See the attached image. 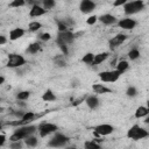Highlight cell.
<instances>
[{
    "instance_id": "1",
    "label": "cell",
    "mask_w": 149,
    "mask_h": 149,
    "mask_svg": "<svg viewBox=\"0 0 149 149\" xmlns=\"http://www.w3.org/2000/svg\"><path fill=\"white\" fill-rule=\"evenodd\" d=\"M35 132H37V127L34 126V125H27V126L20 127V128H17V129L10 135L9 141H10V142H17V141L24 140L26 137L33 135Z\"/></svg>"
},
{
    "instance_id": "2",
    "label": "cell",
    "mask_w": 149,
    "mask_h": 149,
    "mask_svg": "<svg viewBox=\"0 0 149 149\" xmlns=\"http://www.w3.org/2000/svg\"><path fill=\"white\" fill-rule=\"evenodd\" d=\"M148 135H149V132H148L147 129L140 127L139 125L132 126V127L128 129V132H127V137H129V139H132V140H135V141L142 140V139L147 137Z\"/></svg>"
},
{
    "instance_id": "3",
    "label": "cell",
    "mask_w": 149,
    "mask_h": 149,
    "mask_svg": "<svg viewBox=\"0 0 149 149\" xmlns=\"http://www.w3.org/2000/svg\"><path fill=\"white\" fill-rule=\"evenodd\" d=\"M144 9V2L142 0L136 1H127L123 5V12L127 15H133L135 13H139Z\"/></svg>"
},
{
    "instance_id": "4",
    "label": "cell",
    "mask_w": 149,
    "mask_h": 149,
    "mask_svg": "<svg viewBox=\"0 0 149 149\" xmlns=\"http://www.w3.org/2000/svg\"><path fill=\"white\" fill-rule=\"evenodd\" d=\"M26 58L22 55L19 54H9L7 57V62H6V66L10 68V69H19L21 66H23L26 64Z\"/></svg>"
},
{
    "instance_id": "5",
    "label": "cell",
    "mask_w": 149,
    "mask_h": 149,
    "mask_svg": "<svg viewBox=\"0 0 149 149\" xmlns=\"http://www.w3.org/2000/svg\"><path fill=\"white\" fill-rule=\"evenodd\" d=\"M121 77V73L116 70L112 71H102L99 73V78L104 83H115L119 78Z\"/></svg>"
},
{
    "instance_id": "6",
    "label": "cell",
    "mask_w": 149,
    "mask_h": 149,
    "mask_svg": "<svg viewBox=\"0 0 149 149\" xmlns=\"http://www.w3.org/2000/svg\"><path fill=\"white\" fill-rule=\"evenodd\" d=\"M57 129H58L57 125L50 123V122H43V123H41L37 127V132H38V134H40L41 137H45V136L55 133Z\"/></svg>"
},
{
    "instance_id": "7",
    "label": "cell",
    "mask_w": 149,
    "mask_h": 149,
    "mask_svg": "<svg viewBox=\"0 0 149 149\" xmlns=\"http://www.w3.org/2000/svg\"><path fill=\"white\" fill-rule=\"evenodd\" d=\"M69 140H70V139H69L66 135H64V134H62V133H56V135H55L51 140H49L48 146L51 147V148L63 147V146H65V144L69 142Z\"/></svg>"
},
{
    "instance_id": "8",
    "label": "cell",
    "mask_w": 149,
    "mask_h": 149,
    "mask_svg": "<svg viewBox=\"0 0 149 149\" xmlns=\"http://www.w3.org/2000/svg\"><path fill=\"white\" fill-rule=\"evenodd\" d=\"M74 37H76V36H74L73 33H71L70 30L64 31V33H58L57 38H56V43H57L58 45H63V44L68 45V44H70V43L73 42Z\"/></svg>"
},
{
    "instance_id": "9",
    "label": "cell",
    "mask_w": 149,
    "mask_h": 149,
    "mask_svg": "<svg viewBox=\"0 0 149 149\" xmlns=\"http://www.w3.org/2000/svg\"><path fill=\"white\" fill-rule=\"evenodd\" d=\"M114 132V127L109 123H101L94 127V133L100 136H107Z\"/></svg>"
},
{
    "instance_id": "10",
    "label": "cell",
    "mask_w": 149,
    "mask_h": 149,
    "mask_svg": "<svg viewBox=\"0 0 149 149\" xmlns=\"http://www.w3.org/2000/svg\"><path fill=\"white\" fill-rule=\"evenodd\" d=\"M118 24L120 28L125 29V30H132L136 27L137 22L134 20V19H130V17H125V19H121L120 21H118Z\"/></svg>"
},
{
    "instance_id": "11",
    "label": "cell",
    "mask_w": 149,
    "mask_h": 149,
    "mask_svg": "<svg viewBox=\"0 0 149 149\" xmlns=\"http://www.w3.org/2000/svg\"><path fill=\"white\" fill-rule=\"evenodd\" d=\"M95 6H97L95 2H93L91 0H83L79 3V9H80L81 13L88 14V13H91V12H93L95 9Z\"/></svg>"
},
{
    "instance_id": "12",
    "label": "cell",
    "mask_w": 149,
    "mask_h": 149,
    "mask_svg": "<svg viewBox=\"0 0 149 149\" xmlns=\"http://www.w3.org/2000/svg\"><path fill=\"white\" fill-rule=\"evenodd\" d=\"M126 40H127V35H125V34H116L114 37H112L109 40L108 45H109L111 49H115L116 47L121 45Z\"/></svg>"
},
{
    "instance_id": "13",
    "label": "cell",
    "mask_w": 149,
    "mask_h": 149,
    "mask_svg": "<svg viewBox=\"0 0 149 149\" xmlns=\"http://www.w3.org/2000/svg\"><path fill=\"white\" fill-rule=\"evenodd\" d=\"M45 13H47V10H45L42 6H40L38 3L33 5V7H31L30 10H29V15H30L31 17H38V16L44 15Z\"/></svg>"
},
{
    "instance_id": "14",
    "label": "cell",
    "mask_w": 149,
    "mask_h": 149,
    "mask_svg": "<svg viewBox=\"0 0 149 149\" xmlns=\"http://www.w3.org/2000/svg\"><path fill=\"white\" fill-rule=\"evenodd\" d=\"M24 29L23 28H14L9 31V40L10 41H16L19 38H21L24 35Z\"/></svg>"
},
{
    "instance_id": "15",
    "label": "cell",
    "mask_w": 149,
    "mask_h": 149,
    "mask_svg": "<svg viewBox=\"0 0 149 149\" xmlns=\"http://www.w3.org/2000/svg\"><path fill=\"white\" fill-rule=\"evenodd\" d=\"M85 102H86V105L88 106V108H91V109L98 108V106H99V104H100V101H99V99H98L97 95H88V97L86 98Z\"/></svg>"
},
{
    "instance_id": "16",
    "label": "cell",
    "mask_w": 149,
    "mask_h": 149,
    "mask_svg": "<svg viewBox=\"0 0 149 149\" xmlns=\"http://www.w3.org/2000/svg\"><path fill=\"white\" fill-rule=\"evenodd\" d=\"M109 54L108 52H100V54H97L94 55V58H93V62H92V65H99L101 64L102 62H105L107 58H108Z\"/></svg>"
},
{
    "instance_id": "17",
    "label": "cell",
    "mask_w": 149,
    "mask_h": 149,
    "mask_svg": "<svg viewBox=\"0 0 149 149\" xmlns=\"http://www.w3.org/2000/svg\"><path fill=\"white\" fill-rule=\"evenodd\" d=\"M92 90H93L95 93H98V94H105V93H111V92H112L111 88L106 87V86L102 85V84H93V85H92Z\"/></svg>"
},
{
    "instance_id": "18",
    "label": "cell",
    "mask_w": 149,
    "mask_h": 149,
    "mask_svg": "<svg viewBox=\"0 0 149 149\" xmlns=\"http://www.w3.org/2000/svg\"><path fill=\"white\" fill-rule=\"evenodd\" d=\"M98 20H100L104 24H107V26L108 24H114L116 22V17L114 15H112V14H104Z\"/></svg>"
},
{
    "instance_id": "19",
    "label": "cell",
    "mask_w": 149,
    "mask_h": 149,
    "mask_svg": "<svg viewBox=\"0 0 149 149\" xmlns=\"http://www.w3.org/2000/svg\"><path fill=\"white\" fill-rule=\"evenodd\" d=\"M148 114H149V109L146 106H140L135 111V118L136 119H141V118L148 116Z\"/></svg>"
},
{
    "instance_id": "20",
    "label": "cell",
    "mask_w": 149,
    "mask_h": 149,
    "mask_svg": "<svg viewBox=\"0 0 149 149\" xmlns=\"http://www.w3.org/2000/svg\"><path fill=\"white\" fill-rule=\"evenodd\" d=\"M42 100L43 101H55L56 100V94L52 92V90L48 88L45 92L42 94Z\"/></svg>"
},
{
    "instance_id": "21",
    "label": "cell",
    "mask_w": 149,
    "mask_h": 149,
    "mask_svg": "<svg viewBox=\"0 0 149 149\" xmlns=\"http://www.w3.org/2000/svg\"><path fill=\"white\" fill-rule=\"evenodd\" d=\"M128 68H129V63H128L127 61H120V62L116 64V71H119L121 74H122L125 71H127Z\"/></svg>"
},
{
    "instance_id": "22",
    "label": "cell",
    "mask_w": 149,
    "mask_h": 149,
    "mask_svg": "<svg viewBox=\"0 0 149 149\" xmlns=\"http://www.w3.org/2000/svg\"><path fill=\"white\" fill-rule=\"evenodd\" d=\"M54 62H55V64H56L57 66H59V68L66 66V59H65L64 55H58V56H56V57L54 58Z\"/></svg>"
},
{
    "instance_id": "23",
    "label": "cell",
    "mask_w": 149,
    "mask_h": 149,
    "mask_svg": "<svg viewBox=\"0 0 149 149\" xmlns=\"http://www.w3.org/2000/svg\"><path fill=\"white\" fill-rule=\"evenodd\" d=\"M41 28H42V24H41V22H38V21H31V22L28 24V30H29V31H33V33L38 31Z\"/></svg>"
},
{
    "instance_id": "24",
    "label": "cell",
    "mask_w": 149,
    "mask_h": 149,
    "mask_svg": "<svg viewBox=\"0 0 149 149\" xmlns=\"http://www.w3.org/2000/svg\"><path fill=\"white\" fill-rule=\"evenodd\" d=\"M41 49V47H40V43H37V42H34V43H30L29 45H28V48L26 49V51L28 52V54H36L38 50Z\"/></svg>"
},
{
    "instance_id": "25",
    "label": "cell",
    "mask_w": 149,
    "mask_h": 149,
    "mask_svg": "<svg viewBox=\"0 0 149 149\" xmlns=\"http://www.w3.org/2000/svg\"><path fill=\"white\" fill-rule=\"evenodd\" d=\"M24 143H26V146H27V147L34 148V147H36V146H37V139H36L35 136L30 135V136H28V137H26V139H24Z\"/></svg>"
},
{
    "instance_id": "26",
    "label": "cell",
    "mask_w": 149,
    "mask_h": 149,
    "mask_svg": "<svg viewBox=\"0 0 149 149\" xmlns=\"http://www.w3.org/2000/svg\"><path fill=\"white\" fill-rule=\"evenodd\" d=\"M34 118H35V113H34V112H24V113H23V116H22L21 120H20V122H21V123L29 122V121H31Z\"/></svg>"
},
{
    "instance_id": "27",
    "label": "cell",
    "mask_w": 149,
    "mask_h": 149,
    "mask_svg": "<svg viewBox=\"0 0 149 149\" xmlns=\"http://www.w3.org/2000/svg\"><path fill=\"white\" fill-rule=\"evenodd\" d=\"M139 57H140V51H139V49L133 48V49L129 50V52H128V58H129L130 61H135V59H137Z\"/></svg>"
},
{
    "instance_id": "28",
    "label": "cell",
    "mask_w": 149,
    "mask_h": 149,
    "mask_svg": "<svg viewBox=\"0 0 149 149\" xmlns=\"http://www.w3.org/2000/svg\"><path fill=\"white\" fill-rule=\"evenodd\" d=\"M29 97H30V92H29V91H21V92H19V93L16 94V98H17V100H20V101L27 100Z\"/></svg>"
},
{
    "instance_id": "29",
    "label": "cell",
    "mask_w": 149,
    "mask_h": 149,
    "mask_svg": "<svg viewBox=\"0 0 149 149\" xmlns=\"http://www.w3.org/2000/svg\"><path fill=\"white\" fill-rule=\"evenodd\" d=\"M84 148L85 149H101L100 146L98 143H95L94 141H86L84 143Z\"/></svg>"
},
{
    "instance_id": "30",
    "label": "cell",
    "mask_w": 149,
    "mask_h": 149,
    "mask_svg": "<svg viewBox=\"0 0 149 149\" xmlns=\"http://www.w3.org/2000/svg\"><path fill=\"white\" fill-rule=\"evenodd\" d=\"M93 58H94V55H93L92 52H87L86 55H84V57L81 58V61H83L85 64L91 65V64H92V62H93Z\"/></svg>"
},
{
    "instance_id": "31",
    "label": "cell",
    "mask_w": 149,
    "mask_h": 149,
    "mask_svg": "<svg viewBox=\"0 0 149 149\" xmlns=\"http://www.w3.org/2000/svg\"><path fill=\"white\" fill-rule=\"evenodd\" d=\"M24 5H26V1L24 0H13L9 3V7H12V8H19V7H22Z\"/></svg>"
},
{
    "instance_id": "32",
    "label": "cell",
    "mask_w": 149,
    "mask_h": 149,
    "mask_svg": "<svg viewBox=\"0 0 149 149\" xmlns=\"http://www.w3.org/2000/svg\"><path fill=\"white\" fill-rule=\"evenodd\" d=\"M42 7L45 9V10H48V9H51L52 7H55V5H56V2L54 1V0H44L43 2H42Z\"/></svg>"
},
{
    "instance_id": "33",
    "label": "cell",
    "mask_w": 149,
    "mask_h": 149,
    "mask_svg": "<svg viewBox=\"0 0 149 149\" xmlns=\"http://www.w3.org/2000/svg\"><path fill=\"white\" fill-rule=\"evenodd\" d=\"M126 94H127L128 97H130V98L136 97V95H137V90H136V87L129 86V87L127 88V91H126Z\"/></svg>"
},
{
    "instance_id": "34",
    "label": "cell",
    "mask_w": 149,
    "mask_h": 149,
    "mask_svg": "<svg viewBox=\"0 0 149 149\" xmlns=\"http://www.w3.org/2000/svg\"><path fill=\"white\" fill-rule=\"evenodd\" d=\"M57 28H58V31L59 33H64V31H68V26L63 22V21H58L57 22Z\"/></svg>"
},
{
    "instance_id": "35",
    "label": "cell",
    "mask_w": 149,
    "mask_h": 149,
    "mask_svg": "<svg viewBox=\"0 0 149 149\" xmlns=\"http://www.w3.org/2000/svg\"><path fill=\"white\" fill-rule=\"evenodd\" d=\"M9 148H10V149H22V143H21V141H17V142H10Z\"/></svg>"
},
{
    "instance_id": "36",
    "label": "cell",
    "mask_w": 149,
    "mask_h": 149,
    "mask_svg": "<svg viewBox=\"0 0 149 149\" xmlns=\"http://www.w3.org/2000/svg\"><path fill=\"white\" fill-rule=\"evenodd\" d=\"M50 38H51V35H50L49 33H43V34H41V35H40V40H41V41H43V42L50 41Z\"/></svg>"
},
{
    "instance_id": "37",
    "label": "cell",
    "mask_w": 149,
    "mask_h": 149,
    "mask_svg": "<svg viewBox=\"0 0 149 149\" xmlns=\"http://www.w3.org/2000/svg\"><path fill=\"white\" fill-rule=\"evenodd\" d=\"M97 20H98V16L92 15V16H90V17L86 20V23H87V24H90V26H92V24H94V23L97 22Z\"/></svg>"
},
{
    "instance_id": "38",
    "label": "cell",
    "mask_w": 149,
    "mask_h": 149,
    "mask_svg": "<svg viewBox=\"0 0 149 149\" xmlns=\"http://www.w3.org/2000/svg\"><path fill=\"white\" fill-rule=\"evenodd\" d=\"M59 49L62 50V52H63V55H64V56H68V55H69V49H68V45H65V44L59 45Z\"/></svg>"
},
{
    "instance_id": "39",
    "label": "cell",
    "mask_w": 149,
    "mask_h": 149,
    "mask_svg": "<svg viewBox=\"0 0 149 149\" xmlns=\"http://www.w3.org/2000/svg\"><path fill=\"white\" fill-rule=\"evenodd\" d=\"M126 2H127L126 0H116V1H114V2H113V6H114V7H118V6H123Z\"/></svg>"
},
{
    "instance_id": "40",
    "label": "cell",
    "mask_w": 149,
    "mask_h": 149,
    "mask_svg": "<svg viewBox=\"0 0 149 149\" xmlns=\"http://www.w3.org/2000/svg\"><path fill=\"white\" fill-rule=\"evenodd\" d=\"M7 43V37L5 35H0V45L6 44Z\"/></svg>"
},
{
    "instance_id": "41",
    "label": "cell",
    "mask_w": 149,
    "mask_h": 149,
    "mask_svg": "<svg viewBox=\"0 0 149 149\" xmlns=\"http://www.w3.org/2000/svg\"><path fill=\"white\" fill-rule=\"evenodd\" d=\"M5 142H6V136H5L3 134H0V147L3 146Z\"/></svg>"
},
{
    "instance_id": "42",
    "label": "cell",
    "mask_w": 149,
    "mask_h": 149,
    "mask_svg": "<svg viewBox=\"0 0 149 149\" xmlns=\"http://www.w3.org/2000/svg\"><path fill=\"white\" fill-rule=\"evenodd\" d=\"M5 83V77H2V76H0V85H2Z\"/></svg>"
},
{
    "instance_id": "43",
    "label": "cell",
    "mask_w": 149,
    "mask_h": 149,
    "mask_svg": "<svg viewBox=\"0 0 149 149\" xmlns=\"http://www.w3.org/2000/svg\"><path fill=\"white\" fill-rule=\"evenodd\" d=\"M65 149H77V147H74V146H70V147H66Z\"/></svg>"
},
{
    "instance_id": "44",
    "label": "cell",
    "mask_w": 149,
    "mask_h": 149,
    "mask_svg": "<svg viewBox=\"0 0 149 149\" xmlns=\"http://www.w3.org/2000/svg\"><path fill=\"white\" fill-rule=\"evenodd\" d=\"M2 129V125H1V122H0V130Z\"/></svg>"
},
{
    "instance_id": "45",
    "label": "cell",
    "mask_w": 149,
    "mask_h": 149,
    "mask_svg": "<svg viewBox=\"0 0 149 149\" xmlns=\"http://www.w3.org/2000/svg\"><path fill=\"white\" fill-rule=\"evenodd\" d=\"M1 109H2V108H1V107H0V111H1Z\"/></svg>"
}]
</instances>
